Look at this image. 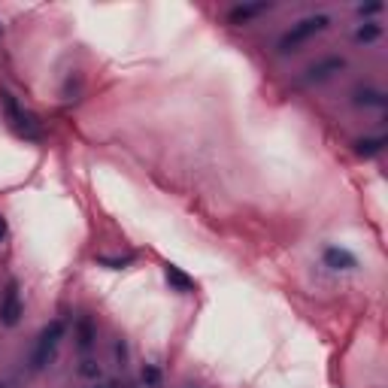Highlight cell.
I'll return each instance as SVG.
<instances>
[{
	"label": "cell",
	"mask_w": 388,
	"mask_h": 388,
	"mask_svg": "<svg viewBox=\"0 0 388 388\" xmlns=\"http://www.w3.org/2000/svg\"><path fill=\"white\" fill-rule=\"evenodd\" d=\"M331 25V19L328 15H309V19H303V21H298L288 34H283V40H279V52L283 55H288V52H294L300 43H307L309 37H316V34H322L325 28Z\"/></svg>",
	"instance_id": "cell-1"
},
{
	"label": "cell",
	"mask_w": 388,
	"mask_h": 388,
	"mask_svg": "<svg viewBox=\"0 0 388 388\" xmlns=\"http://www.w3.org/2000/svg\"><path fill=\"white\" fill-rule=\"evenodd\" d=\"M0 103H3V112H6V119H10V125L15 127V134H21L25 140H40L43 136L40 121L30 116L28 110H21L12 94H0Z\"/></svg>",
	"instance_id": "cell-2"
},
{
	"label": "cell",
	"mask_w": 388,
	"mask_h": 388,
	"mask_svg": "<svg viewBox=\"0 0 388 388\" xmlns=\"http://www.w3.org/2000/svg\"><path fill=\"white\" fill-rule=\"evenodd\" d=\"M64 331H67V325L61 322V318L49 322V328L40 334V340H37V346H34V355H30V370H43L45 364L52 361V355H55L61 337H64Z\"/></svg>",
	"instance_id": "cell-3"
},
{
	"label": "cell",
	"mask_w": 388,
	"mask_h": 388,
	"mask_svg": "<svg viewBox=\"0 0 388 388\" xmlns=\"http://www.w3.org/2000/svg\"><path fill=\"white\" fill-rule=\"evenodd\" d=\"M21 313H25V307H21V298H19V285L10 283L3 292V300H0V322L6 328H12V325H19Z\"/></svg>",
	"instance_id": "cell-4"
},
{
	"label": "cell",
	"mask_w": 388,
	"mask_h": 388,
	"mask_svg": "<svg viewBox=\"0 0 388 388\" xmlns=\"http://www.w3.org/2000/svg\"><path fill=\"white\" fill-rule=\"evenodd\" d=\"M343 67H346V61H343V58H337V55L322 58L318 64H313L307 73H303V82H309V85H313V82H325V79H331L334 73L343 70Z\"/></svg>",
	"instance_id": "cell-5"
},
{
	"label": "cell",
	"mask_w": 388,
	"mask_h": 388,
	"mask_svg": "<svg viewBox=\"0 0 388 388\" xmlns=\"http://www.w3.org/2000/svg\"><path fill=\"white\" fill-rule=\"evenodd\" d=\"M325 264H328L331 270H355V267H358L355 255H352V252H346V249H340V246L325 249Z\"/></svg>",
	"instance_id": "cell-6"
},
{
	"label": "cell",
	"mask_w": 388,
	"mask_h": 388,
	"mask_svg": "<svg viewBox=\"0 0 388 388\" xmlns=\"http://www.w3.org/2000/svg\"><path fill=\"white\" fill-rule=\"evenodd\" d=\"M164 276H167V283H170V288H173V292H182V294H192L194 292V279L192 276H188V273H182L179 267H176V264H167V267H164Z\"/></svg>",
	"instance_id": "cell-7"
},
{
	"label": "cell",
	"mask_w": 388,
	"mask_h": 388,
	"mask_svg": "<svg viewBox=\"0 0 388 388\" xmlns=\"http://www.w3.org/2000/svg\"><path fill=\"white\" fill-rule=\"evenodd\" d=\"M94 340H97L94 322H91L88 316H82L79 322H76V346H79V352H88V349L94 346Z\"/></svg>",
	"instance_id": "cell-8"
},
{
	"label": "cell",
	"mask_w": 388,
	"mask_h": 388,
	"mask_svg": "<svg viewBox=\"0 0 388 388\" xmlns=\"http://www.w3.org/2000/svg\"><path fill=\"white\" fill-rule=\"evenodd\" d=\"M267 10H270V3H240L227 12V19H231V25H240V21H249V19H255V15L267 12Z\"/></svg>",
	"instance_id": "cell-9"
},
{
	"label": "cell",
	"mask_w": 388,
	"mask_h": 388,
	"mask_svg": "<svg viewBox=\"0 0 388 388\" xmlns=\"http://www.w3.org/2000/svg\"><path fill=\"white\" fill-rule=\"evenodd\" d=\"M352 103L355 106H385V94L376 88H358L352 94Z\"/></svg>",
	"instance_id": "cell-10"
},
{
	"label": "cell",
	"mask_w": 388,
	"mask_h": 388,
	"mask_svg": "<svg viewBox=\"0 0 388 388\" xmlns=\"http://www.w3.org/2000/svg\"><path fill=\"white\" fill-rule=\"evenodd\" d=\"M388 146V140L385 136H367V140H358L355 143V152H358L361 158H374V155H379Z\"/></svg>",
	"instance_id": "cell-11"
},
{
	"label": "cell",
	"mask_w": 388,
	"mask_h": 388,
	"mask_svg": "<svg viewBox=\"0 0 388 388\" xmlns=\"http://www.w3.org/2000/svg\"><path fill=\"white\" fill-rule=\"evenodd\" d=\"M379 34H382V28L374 25V21H367V25H361L358 30H355V40L358 43H374V40H379Z\"/></svg>",
	"instance_id": "cell-12"
},
{
	"label": "cell",
	"mask_w": 388,
	"mask_h": 388,
	"mask_svg": "<svg viewBox=\"0 0 388 388\" xmlns=\"http://www.w3.org/2000/svg\"><path fill=\"white\" fill-rule=\"evenodd\" d=\"M140 379L146 388H161V370H158L155 364H146V367L140 370Z\"/></svg>",
	"instance_id": "cell-13"
},
{
	"label": "cell",
	"mask_w": 388,
	"mask_h": 388,
	"mask_svg": "<svg viewBox=\"0 0 388 388\" xmlns=\"http://www.w3.org/2000/svg\"><path fill=\"white\" fill-rule=\"evenodd\" d=\"M131 261H134V255H121V258H101V264H106V267H112V270L125 267V264H131Z\"/></svg>",
	"instance_id": "cell-14"
},
{
	"label": "cell",
	"mask_w": 388,
	"mask_h": 388,
	"mask_svg": "<svg viewBox=\"0 0 388 388\" xmlns=\"http://www.w3.org/2000/svg\"><path fill=\"white\" fill-rule=\"evenodd\" d=\"M79 374L85 376V379H97L101 376V367H97L94 361H82V367H79Z\"/></svg>",
	"instance_id": "cell-15"
},
{
	"label": "cell",
	"mask_w": 388,
	"mask_h": 388,
	"mask_svg": "<svg viewBox=\"0 0 388 388\" xmlns=\"http://www.w3.org/2000/svg\"><path fill=\"white\" fill-rule=\"evenodd\" d=\"M379 10H382V3H367V6H361V15H374V12H379Z\"/></svg>",
	"instance_id": "cell-16"
},
{
	"label": "cell",
	"mask_w": 388,
	"mask_h": 388,
	"mask_svg": "<svg viewBox=\"0 0 388 388\" xmlns=\"http://www.w3.org/2000/svg\"><path fill=\"white\" fill-rule=\"evenodd\" d=\"M116 355H119V361H125V343H121V340H119V343H116Z\"/></svg>",
	"instance_id": "cell-17"
},
{
	"label": "cell",
	"mask_w": 388,
	"mask_h": 388,
	"mask_svg": "<svg viewBox=\"0 0 388 388\" xmlns=\"http://www.w3.org/2000/svg\"><path fill=\"white\" fill-rule=\"evenodd\" d=\"M3 237H6V218L0 216V240H3Z\"/></svg>",
	"instance_id": "cell-18"
}]
</instances>
